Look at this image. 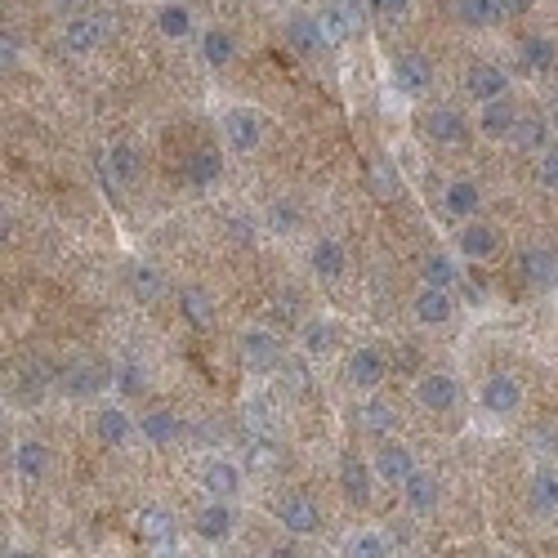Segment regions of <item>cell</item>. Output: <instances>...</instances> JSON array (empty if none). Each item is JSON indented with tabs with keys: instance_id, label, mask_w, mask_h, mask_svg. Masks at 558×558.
I'll use <instances>...</instances> for the list:
<instances>
[{
	"instance_id": "6da1fadb",
	"label": "cell",
	"mask_w": 558,
	"mask_h": 558,
	"mask_svg": "<svg viewBox=\"0 0 558 558\" xmlns=\"http://www.w3.org/2000/svg\"><path fill=\"white\" fill-rule=\"evenodd\" d=\"M219 130H224V143L233 152H242V157H250V152L264 148L268 139V121L259 108H250V103H233V108H224V117H219Z\"/></svg>"
},
{
	"instance_id": "7a4b0ae2",
	"label": "cell",
	"mask_w": 558,
	"mask_h": 558,
	"mask_svg": "<svg viewBox=\"0 0 558 558\" xmlns=\"http://www.w3.org/2000/svg\"><path fill=\"white\" fill-rule=\"evenodd\" d=\"M108 36H112V18L99 14V9L63 18V50L72 54V59H90L94 50H103Z\"/></svg>"
},
{
	"instance_id": "3957f363",
	"label": "cell",
	"mask_w": 558,
	"mask_h": 558,
	"mask_svg": "<svg viewBox=\"0 0 558 558\" xmlns=\"http://www.w3.org/2000/svg\"><path fill=\"white\" fill-rule=\"evenodd\" d=\"M344 380H349V389H358L371 398V393L389 380V358H384L380 344H358V349L344 358Z\"/></svg>"
},
{
	"instance_id": "277c9868",
	"label": "cell",
	"mask_w": 558,
	"mask_h": 558,
	"mask_svg": "<svg viewBox=\"0 0 558 558\" xmlns=\"http://www.w3.org/2000/svg\"><path fill=\"white\" fill-rule=\"evenodd\" d=\"M237 353H242V367L255 375H268L282 367V344H277V335L268 326H246L237 335Z\"/></svg>"
},
{
	"instance_id": "5b68a950",
	"label": "cell",
	"mask_w": 558,
	"mask_h": 558,
	"mask_svg": "<svg viewBox=\"0 0 558 558\" xmlns=\"http://www.w3.org/2000/svg\"><path fill=\"white\" fill-rule=\"evenodd\" d=\"M389 76H393V85H398V94H407V99H425V94L434 90V63H429L420 50L393 54Z\"/></svg>"
},
{
	"instance_id": "8992f818",
	"label": "cell",
	"mask_w": 558,
	"mask_h": 558,
	"mask_svg": "<svg viewBox=\"0 0 558 558\" xmlns=\"http://www.w3.org/2000/svg\"><path fill=\"white\" fill-rule=\"evenodd\" d=\"M197 483H201V492H206V500H237V496H242L246 474H242V465H237V460L210 456V460H201Z\"/></svg>"
},
{
	"instance_id": "52a82bcc",
	"label": "cell",
	"mask_w": 558,
	"mask_h": 558,
	"mask_svg": "<svg viewBox=\"0 0 558 558\" xmlns=\"http://www.w3.org/2000/svg\"><path fill=\"white\" fill-rule=\"evenodd\" d=\"M478 402H483V411L496 420L518 416V407H523V380L509 371H492L483 380V389H478Z\"/></svg>"
},
{
	"instance_id": "ba28073f",
	"label": "cell",
	"mask_w": 558,
	"mask_h": 558,
	"mask_svg": "<svg viewBox=\"0 0 558 558\" xmlns=\"http://www.w3.org/2000/svg\"><path fill=\"white\" fill-rule=\"evenodd\" d=\"M420 130H425L429 143H438V148H456V143L469 139V117L456 108V103H438V108H429L425 117H420Z\"/></svg>"
},
{
	"instance_id": "9c48e42d",
	"label": "cell",
	"mask_w": 558,
	"mask_h": 558,
	"mask_svg": "<svg viewBox=\"0 0 558 558\" xmlns=\"http://www.w3.org/2000/svg\"><path fill=\"white\" fill-rule=\"evenodd\" d=\"M416 402L429 411V416H447V411L460 407V384L456 375L447 371H425L416 375Z\"/></svg>"
},
{
	"instance_id": "30bf717a",
	"label": "cell",
	"mask_w": 558,
	"mask_h": 558,
	"mask_svg": "<svg viewBox=\"0 0 558 558\" xmlns=\"http://www.w3.org/2000/svg\"><path fill=\"white\" fill-rule=\"evenodd\" d=\"M465 94L478 103V108H487V103H496V99H509V72L505 67H496V63H487V59L469 63Z\"/></svg>"
},
{
	"instance_id": "8fae6325",
	"label": "cell",
	"mask_w": 558,
	"mask_h": 558,
	"mask_svg": "<svg viewBox=\"0 0 558 558\" xmlns=\"http://www.w3.org/2000/svg\"><path fill=\"white\" fill-rule=\"evenodd\" d=\"M233 527H237L233 500H206V505L192 514V532H197V541H206V545H224L228 536H233Z\"/></svg>"
},
{
	"instance_id": "7c38bea8",
	"label": "cell",
	"mask_w": 558,
	"mask_h": 558,
	"mask_svg": "<svg viewBox=\"0 0 558 558\" xmlns=\"http://www.w3.org/2000/svg\"><path fill=\"white\" fill-rule=\"evenodd\" d=\"M277 523L291 536H313L322 527V509H317V500L309 492H286L277 500Z\"/></svg>"
},
{
	"instance_id": "4fadbf2b",
	"label": "cell",
	"mask_w": 558,
	"mask_h": 558,
	"mask_svg": "<svg viewBox=\"0 0 558 558\" xmlns=\"http://www.w3.org/2000/svg\"><path fill=\"white\" fill-rule=\"evenodd\" d=\"M375 478H384V483L389 487H402L407 483L411 474H416V451L407 447V442H380V447H375Z\"/></svg>"
},
{
	"instance_id": "5bb4252c",
	"label": "cell",
	"mask_w": 558,
	"mask_h": 558,
	"mask_svg": "<svg viewBox=\"0 0 558 558\" xmlns=\"http://www.w3.org/2000/svg\"><path fill=\"white\" fill-rule=\"evenodd\" d=\"M286 45H291L300 59H317V54L331 50V45H326L322 23H317V14H304V9H295V14L286 18Z\"/></svg>"
},
{
	"instance_id": "9a60e30c",
	"label": "cell",
	"mask_w": 558,
	"mask_h": 558,
	"mask_svg": "<svg viewBox=\"0 0 558 558\" xmlns=\"http://www.w3.org/2000/svg\"><path fill=\"white\" fill-rule=\"evenodd\" d=\"M478 134L483 139H492V143H505V139H514L518 134V125H523V112H518V103L514 99H496V103H487V108H478Z\"/></svg>"
},
{
	"instance_id": "2e32d148",
	"label": "cell",
	"mask_w": 558,
	"mask_h": 558,
	"mask_svg": "<svg viewBox=\"0 0 558 558\" xmlns=\"http://www.w3.org/2000/svg\"><path fill=\"white\" fill-rule=\"evenodd\" d=\"M335 344H340V322H331V317H304L295 331V349L304 358H331Z\"/></svg>"
},
{
	"instance_id": "e0dca14e",
	"label": "cell",
	"mask_w": 558,
	"mask_h": 558,
	"mask_svg": "<svg viewBox=\"0 0 558 558\" xmlns=\"http://www.w3.org/2000/svg\"><path fill=\"white\" fill-rule=\"evenodd\" d=\"M309 273L317 282H340L349 273V250H344L340 237H317L309 246Z\"/></svg>"
},
{
	"instance_id": "ac0fdd59",
	"label": "cell",
	"mask_w": 558,
	"mask_h": 558,
	"mask_svg": "<svg viewBox=\"0 0 558 558\" xmlns=\"http://www.w3.org/2000/svg\"><path fill=\"white\" fill-rule=\"evenodd\" d=\"M456 250L465 259H474V264H483V259H492L500 250V228L487 224V219H469V224H460V233H456Z\"/></svg>"
},
{
	"instance_id": "d6986e66",
	"label": "cell",
	"mask_w": 558,
	"mask_h": 558,
	"mask_svg": "<svg viewBox=\"0 0 558 558\" xmlns=\"http://www.w3.org/2000/svg\"><path fill=\"white\" fill-rule=\"evenodd\" d=\"M411 317H416L420 326H429V331H438V326H447L451 317H456V295L434 291V286H420L416 300H411Z\"/></svg>"
},
{
	"instance_id": "ffe728a7",
	"label": "cell",
	"mask_w": 558,
	"mask_h": 558,
	"mask_svg": "<svg viewBox=\"0 0 558 558\" xmlns=\"http://www.w3.org/2000/svg\"><path fill=\"white\" fill-rule=\"evenodd\" d=\"M518 273H523L536 291H550V286H558V255L550 246H523V255H518Z\"/></svg>"
},
{
	"instance_id": "44dd1931",
	"label": "cell",
	"mask_w": 558,
	"mask_h": 558,
	"mask_svg": "<svg viewBox=\"0 0 558 558\" xmlns=\"http://www.w3.org/2000/svg\"><path fill=\"white\" fill-rule=\"evenodd\" d=\"M340 487H344V496H349V505H371L375 465H367L362 456H344L340 460Z\"/></svg>"
},
{
	"instance_id": "7402d4cb",
	"label": "cell",
	"mask_w": 558,
	"mask_h": 558,
	"mask_svg": "<svg viewBox=\"0 0 558 558\" xmlns=\"http://www.w3.org/2000/svg\"><path fill=\"white\" fill-rule=\"evenodd\" d=\"M478 206H483V188H478L474 179H451V184L442 188V210L456 215L460 224L478 219Z\"/></svg>"
},
{
	"instance_id": "603a6c76",
	"label": "cell",
	"mask_w": 558,
	"mask_h": 558,
	"mask_svg": "<svg viewBox=\"0 0 558 558\" xmlns=\"http://www.w3.org/2000/svg\"><path fill=\"white\" fill-rule=\"evenodd\" d=\"M398 492H402V500H407L411 514H429V509H438V500H442V483L429 474V469H416Z\"/></svg>"
},
{
	"instance_id": "cb8c5ba5",
	"label": "cell",
	"mask_w": 558,
	"mask_h": 558,
	"mask_svg": "<svg viewBox=\"0 0 558 558\" xmlns=\"http://www.w3.org/2000/svg\"><path fill=\"white\" fill-rule=\"evenodd\" d=\"M108 371L99 367L94 358H81V362H72V367L63 371V389L72 393V398H90V393H99V389H108Z\"/></svg>"
},
{
	"instance_id": "d4e9b609",
	"label": "cell",
	"mask_w": 558,
	"mask_h": 558,
	"mask_svg": "<svg viewBox=\"0 0 558 558\" xmlns=\"http://www.w3.org/2000/svg\"><path fill=\"white\" fill-rule=\"evenodd\" d=\"M152 23H157V32L166 36V41H188V36L197 32V18H192V9L184 5V0H166V5H157Z\"/></svg>"
},
{
	"instance_id": "484cf974",
	"label": "cell",
	"mask_w": 558,
	"mask_h": 558,
	"mask_svg": "<svg viewBox=\"0 0 558 558\" xmlns=\"http://www.w3.org/2000/svg\"><path fill=\"white\" fill-rule=\"evenodd\" d=\"M14 469L23 483H45V474H50V447L36 438H23L14 447Z\"/></svg>"
},
{
	"instance_id": "4316f807",
	"label": "cell",
	"mask_w": 558,
	"mask_h": 558,
	"mask_svg": "<svg viewBox=\"0 0 558 558\" xmlns=\"http://www.w3.org/2000/svg\"><path fill=\"white\" fill-rule=\"evenodd\" d=\"M197 54H201V63L219 72V67H228L237 59V36L224 32V27H206V32L197 36Z\"/></svg>"
},
{
	"instance_id": "83f0119b",
	"label": "cell",
	"mask_w": 558,
	"mask_h": 558,
	"mask_svg": "<svg viewBox=\"0 0 558 558\" xmlns=\"http://www.w3.org/2000/svg\"><path fill=\"white\" fill-rule=\"evenodd\" d=\"M527 505H532L536 518L558 514V469H550V465L536 469L532 483H527Z\"/></svg>"
},
{
	"instance_id": "f1b7e54d",
	"label": "cell",
	"mask_w": 558,
	"mask_h": 558,
	"mask_svg": "<svg viewBox=\"0 0 558 558\" xmlns=\"http://www.w3.org/2000/svg\"><path fill=\"white\" fill-rule=\"evenodd\" d=\"M94 434H99L103 447H125L130 434H134V416L112 402V407H103L99 416H94Z\"/></svg>"
},
{
	"instance_id": "f546056e",
	"label": "cell",
	"mask_w": 558,
	"mask_h": 558,
	"mask_svg": "<svg viewBox=\"0 0 558 558\" xmlns=\"http://www.w3.org/2000/svg\"><path fill=\"white\" fill-rule=\"evenodd\" d=\"M358 5H344V0H335V5H326L322 14H317V23H322V32H326V45H340V41H349L353 32H358Z\"/></svg>"
},
{
	"instance_id": "4dcf8cb0",
	"label": "cell",
	"mask_w": 558,
	"mask_h": 558,
	"mask_svg": "<svg viewBox=\"0 0 558 558\" xmlns=\"http://www.w3.org/2000/svg\"><path fill=\"white\" fill-rule=\"evenodd\" d=\"M184 175H188V184H192V188H210V184H219V179H224V152H219V148H197V152L188 157Z\"/></svg>"
},
{
	"instance_id": "1f68e13d",
	"label": "cell",
	"mask_w": 558,
	"mask_h": 558,
	"mask_svg": "<svg viewBox=\"0 0 558 558\" xmlns=\"http://www.w3.org/2000/svg\"><path fill=\"white\" fill-rule=\"evenodd\" d=\"M456 23L474 27V32H492L496 23H505L500 0H456Z\"/></svg>"
},
{
	"instance_id": "d6a6232c",
	"label": "cell",
	"mask_w": 558,
	"mask_h": 558,
	"mask_svg": "<svg viewBox=\"0 0 558 558\" xmlns=\"http://www.w3.org/2000/svg\"><path fill=\"white\" fill-rule=\"evenodd\" d=\"M139 434L152 442V447H170V442H179V434H184V425H179L175 411L157 407L148 411V416H139Z\"/></svg>"
},
{
	"instance_id": "836d02e7",
	"label": "cell",
	"mask_w": 558,
	"mask_h": 558,
	"mask_svg": "<svg viewBox=\"0 0 558 558\" xmlns=\"http://www.w3.org/2000/svg\"><path fill=\"white\" fill-rule=\"evenodd\" d=\"M518 59H523L527 72H550V67L558 63V45L545 32H532V36L518 41Z\"/></svg>"
},
{
	"instance_id": "e575fe53",
	"label": "cell",
	"mask_w": 558,
	"mask_h": 558,
	"mask_svg": "<svg viewBox=\"0 0 558 558\" xmlns=\"http://www.w3.org/2000/svg\"><path fill=\"white\" fill-rule=\"evenodd\" d=\"M456 282H460L456 259L442 255V250L425 255V264H420V286H434V291H456Z\"/></svg>"
},
{
	"instance_id": "d590c367",
	"label": "cell",
	"mask_w": 558,
	"mask_h": 558,
	"mask_svg": "<svg viewBox=\"0 0 558 558\" xmlns=\"http://www.w3.org/2000/svg\"><path fill=\"white\" fill-rule=\"evenodd\" d=\"M125 277H130V291L139 304H157L161 295H166V273H161L157 264H134Z\"/></svg>"
},
{
	"instance_id": "8d00e7d4",
	"label": "cell",
	"mask_w": 558,
	"mask_h": 558,
	"mask_svg": "<svg viewBox=\"0 0 558 558\" xmlns=\"http://www.w3.org/2000/svg\"><path fill=\"white\" fill-rule=\"evenodd\" d=\"M340 558H389V541H384V532H375V527H358V532L344 536Z\"/></svg>"
},
{
	"instance_id": "74e56055",
	"label": "cell",
	"mask_w": 558,
	"mask_h": 558,
	"mask_svg": "<svg viewBox=\"0 0 558 558\" xmlns=\"http://www.w3.org/2000/svg\"><path fill=\"white\" fill-rule=\"evenodd\" d=\"M179 309H184V322L188 326H201V331H206V326L215 322V295L201 291V286H184V295H179Z\"/></svg>"
},
{
	"instance_id": "f35d334b",
	"label": "cell",
	"mask_w": 558,
	"mask_h": 558,
	"mask_svg": "<svg viewBox=\"0 0 558 558\" xmlns=\"http://www.w3.org/2000/svg\"><path fill=\"white\" fill-rule=\"evenodd\" d=\"M358 425L367 429V434H393L398 429V416H393V407L384 398H367L362 402V411H358Z\"/></svg>"
},
{
	"instance_id": "ab89813d",
	"label": "cell",
	"mask_w": 558,
	"mask_h": 558,
	"mask_svg": "<svg viewBox=\"0 0 558 558\" xmlns=\"http://www.w3.org/2000/svg\"><path fill=\"white\" fill-rule=\"evenodd\" d=\"M139 152L130 148V143H112L108 148V175L117 179V184H134V179H139Z\"/></svg>"
},
{
	"instance_id": "60d3db41",
	"label": "cell",
	"mask_w": 558,
	"mask_h": 558,
	"mask_svg": "<svg viewBox=\"0 0 558 558\" xmlns=\"http://www.w3.org/2000/svg\"><path fill=\"white\" fill-rule=\"evenodd\" d=\"M545 117H523V125H518V134H514V143L518 148H545Z\"/></svg>"
},
{
	"instance_id": "b9f144b4",
	"label": "cell",
	"mask_w": 558,
	"mask_h": 558,
	"mask_svg": "<svg viewBox=\"0 0 558 558\" xmlns=\"http://www.w3.org/2000/svg\"><path fill=\"white\" fill-rule=\"evenodd\" d=\"M139 523H143V536H148V541H166L170 536V514L166 509H143Z\"/></svg>"
},
{
	"instance_id": "7bdbcfd3",
	"label": "cell",
	"mask_w": 558,
	"mask_h": 558,
	"mask_svg": "<svg viewBox=\"0 0 558 558\" xmlns=\"http://www.w3.org/2000/svg\"><path fill=\"white\" fill-rule=\"evenodd\" d=\"M112 384H117V393H139L143 389V367H139V362H117Z\"/></svg>"
},
{
	"instance_id": "ee69618b",
	"label": "cell",
	"mask_w": 558,
	"mask_h": 558,
	"mask_svg": "<svg viewBox=\"0 0 558 558\" xmlns=\"http://www.w3.org/2000/svg\"><path fill=\"white\" fill-rule=\"evenodd\" d=\"M268 219H273V233H282V237L300 228V210H295L286 197H282V201H273V215H268Z\"/></svg>"
},
{
	"instance_id": "f6af8a7d",
	"label": "cell",
	"mask_w": 558,
	"mask_h": 558,
	"mask_svg": "<svg viewBox=\"0 0 558 558\" xmlns=\"http://www.w3.org/2000/svg\"><path fill=\"white\" fill-rule=\"evenodd\" d=\"M411 5H416V0H371V14L380 18V23H402V18L411 14Z\"/></svg>"
},
{
	"instance_id": "bcb514c9",
	"label": "cell",
	"mask_w": 558,
	"mask_h": 558,
	"mask_svg": "<svg viewBox=\"0 0 558 558\" xmlns=\"http://www.w3.org/2000/svg\"><path fill=\"white\" fill-rule=\"evenodd\" d=\"M536 179H541V188H558V148L541 152V161H536Z\"/></svg>"
},
{
	"instance_id": "7dc6e473",
	"label": "cell",
	"mask_w": 558,
	"mask_h": 558,
	"mask_svg": "<svg viewBox=\"0 0 558 558\" xmlns=\"http://www.w3.org/2000/svg\"><path fill=\"white\" fill-rule=\"evenodd\" d=\"M54 9H63V18H72V14H90V0H54Z\"/></svg>"
},
{
	"instance_id": "c3c4849f",
	"label": "cell",
	"mask_w": 558,
	"mask_h": 558,
	"mask_svg": "<svg viewBox=\"0 0 558 558\" xmlns=\"http://www.w3.org/2000/svg\"><path fill=\"white\" fill-rule=\"evenodd\" d=\"M0 54H5V67H14L18 63V41H14V36H0Z\"/></svg>"
},
{
	"instance_id": "681fc988",
	"label": "cell",
	"mask_w": 558,
	"mask_h": 558,
	"mask_svg": "<svg viewBox=\"0 0 558 558\" xmlns=\"http://www.w3.org/2000/svg\"><path fill=\"white\" fill-rule=\"evenodd\" d=\"M500 9H505V18H518L532 9V0H500Z\"/></svg>"
},
{
	"instance_id": "f907efd6",
	"label": "cell",
	"mask_w": 558,
	"mask_h": 558,
	"mask_svg": "<svg viewBox=\"0 0 558 558\" xmlns=\"http://www.w3.org/2000/svg\"><path fill=\"white\" fill-rule=\"evenodd\" d=\"M268 558H304V554L295 550V545H273V550H268Z\"/></svg>"
},
{
	"instance_id": "816d5d0a",
	"label": "cell",
	"mask_w": 558,
	"mask_h": 558,
	"mask_svg": "<svg viewBox=\"0 0 558 558\" xmlns=\"http://www.w3.org/2000/svg\"><path fill=\"white\" fill-rule=\"evenodd\" d=\"M5 558H32L27 550H5Z\"/></svg>"
},
{
	"instance_id": "f5cc1de1",
	"label": "cell",
	"mask_w": 558,
	"mask_h": 558,
	"mask_svg": "<svg viewBox=\"0 0 558 558\" xmlns=\"http://www.w3.org/2000/svg\"><path fill=\"white\" fill-rule=\"evenodd\" d=\"M344 5H358V0H344Z\"/></svg>"
}]
</instances>
